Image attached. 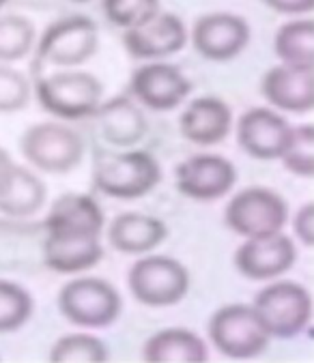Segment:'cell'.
I'll list each match as a JSON object with an SVG mask.
<instances>
[{"mask_svg":"<svg viewBox=\"0 0 314 363\" xmlns=\"http://www.w3.org/2000/svg\"><path fill=\"white\" fill-rule=\"evenodd\" d=\"M16 168H18V164L9 157V153L5 149H0V196L9 189L13 174H16Z\"/></svg>","mask_w":314,"mask_h":363,"instance_id":"d6a6232c","label":"cell"},{"mask_svg":"<svg viewBox=\"0 0 314 363\" xmlns=\"http://www.w3.org/2000/svg\"><path fill=\"white\" fill-rule=\"evenodd\" d=\"M108 357H110V350L106 348V344L91 333L65 335L50 350V361H60V363H71V361L102 363Z\"/></svg>","mask_w":314,"mask_h":363,"instance_id":"d4e9b609","label":"cell"},{"mask_svg":"<svg viewBox=\"0 0 314 363\" xmlns=\"http://www.w3.org/2000/svg\"><path fill=\"white\" fill-rule=\"evenodd\" d=\"M104 256L102 237L89 235H48L43 260L56 273H82L95 267Z\"/></svg>","mask_w":314,"mask_h":363,"instance_id":"ac0fdd59","label":"cell"},{"mask_svg":"<svg viewBox=\"0 0 314 363\" xmlns=\"http://www.w3.org/2000/svg\"><path fill=\"white\" fill-rule=\"evenodd\" d=\"M24 157L43 172L65 174L82 160L85 144L73 129L60 123H39L20 140Z\"/></svg>","mask_w":314,"mask_h":363,"instance_id":"ba28073f","label":"cell"},{"mask_svg":"<svg viewBox=\"0 0 314 363\" xmlns=\"http://www.w3.org/2000/svg\"><path fill=\"white\" fill-rule=\"evenodd\" d=\"M263 3L269 9L286 16H308L314 9V0H263Z\"/></svg>","mask_w":314,"mask_h":363,"instance_id":"1f68e13d","label":"cell"},{"mask_svg":"<svg viewBox=\"0 0 314 363\" xmlns=\"http://www.w3.org/2000/svg\"><path fill=\"white\" fill-rule=\"evenodd\" d=\"M162 179L157 160L146 151H127L104 155L95 164L93 183L95 187L121 200H134L146 196Z\"/></svg>","mask_w":314,"mask_h":363,"instance_id":"3957f363","label":"cell"},{"mask_svg":"<svg viewBox=\"0 0 314 363\" xmlns=\"http://www.w3.org/2000/svg\"><path fill=\"white\" fill-rule=\"evenodd\" d=\"M35 26L22 16L0 18V62H11L24 58L35 43Z\"/></svg>","mask_w":314,"mask_h":363,"instance_id":"484cf974","label":"cell"},{"mask_svg":"<svg viewBox=\"0 0 314 363\" xmlns=\"http://www.w3.org/2000/svg\"><path fill=\"white\" fill-rule=\"evenodd\" d=\"M209 340L228 359H254L267 350L269 333L252 306L230 303L211 316Z\"/></svg>","mask_w":314,"mask_h":363,"instance_id":"5b68a950","label":"cell"},{"mask_svg":"<svg viewBox=\"0 0 314 363\" xmlns=\"http://www.w3.org/2000/svg\"><path fill=\"white\" fill-rule=\"evenodd\" d=\"M119 290L99 277H75L63 286L58 295V308L63 316L75 325L87 329L110 327L121 314Z\"/></svg>","mask_w":314,"mask_h":363,"instance_id":"7a4b0ae2","label":"cell"},{"mask_svg":"<svg viewBox=\"0 0 314 363\" xmlns=\"http://www.w3.org/2000/svg\"><path fill=\"white\" fill-rule=\"evenodd\" d=\"M280 160L297 177L314 174V127L312 125L291 127V135Z\"/></svg>","mask_w":314,"mask_h":363,"instance_id":"83f0119b","label":"cell"},{"mask_svg":"<svg viewBox=\"0 0 314 363\" xmlns=\"http://www.w3.org/2000/svg\"><path fill=\"white\" fill-rule=\"evenodd\" d=\"M33 314V299L13 281L0 279V333H11L26 325Z\"/></svg>","mask_w":314,"mask_h":363,"instance_id":"4316f807","label":"cell"},{"mask_svg":"<svg viewBox=\"0 0 314 363\" xmlns=\"http://www.w3.org/2000/svg\"><path fill=\"white\" fill-rule=\"evenodd\" d=\"M131 93L142 106L157 112H168L192 93V82L175 65L148 62L134 71Z\"/></svg>","mask_w":314,"mask_h":363,"instance_id":"8fae6325","label":"cell"},{"mask_svg":"<svg viewBox=\"0 0 314 363\" xmlns=\"http://www.w3.org/2000/svg\"><path fill=\"white\" fill-rule=\"evenodd\" d=\"M102 9L108 22L127 30L160 13V0H104Z\"/></svg>","mask_w":314,"mask_h":363,"instance_id":"f1b7e54d","label":"cell"},{"mask_svg":"<svg viewBox=\"0 0 314 363\" xmlns=\"http://www.w3.org/2000/svg\"><path fill=\"white\" fill-rule=\"evenodd\" d=\"M5 3H7V0H0V7H3V5H5Z\"/></svg>","mask_w":314,"mask_h":363,"instance_id":"e575fe53","label":"cell"},{"mask_svg":"<svg viewBox=\"0 0 314 363\" xmlns=\"http://www.w3.org/2000/svg\"><path fill=\"white\" fill-rule=\"evenodd\" d=\"M293 228H295L297 239H299L303 245L310 247V245L314 243V206H312V202L303 204V206L297 211Z\"/></svg>","mask_w":314,"mask_h":363,"instance_id":"4dcf8cb0","label":"cell"},{"mask_svg":"<svg viewBox=\"0 0 314 363\" xmlns=\"http://www.w3.org/2000/svg\"><path fill=\"white\" fill-rule=\"evenodd\" d=\"M97 24L87 16H67L50 24L37 45V62L77 67L97 50Z\"/></svg>","mask_w":314,"mask_h":363,"instance_id":"9c48e42d","label":"cell"},{"mask_svg":"<svg viewBox=\"0 0 314 363\" xmlns=\"http://www.w3.org/2000/svg\"><path fill=\"white\" fill-rule=\"evenodd\" d=\"M104 138L117 147H131L146 133V118L142 110L127 97H114L99 104L95 110Z\"/></svg>","mask_w":314,"mask_h":363,"instance_id":"7402d4cb","label":"cell"},{"mask_svg":"<svg viewBox=\"0 0 314 363\" xmlns=\"http://www.w3.org/2000/svg\"><path fill=\"white\" fill-rule=\"evenodd\" d=\"M31 86L18 69L0 65V112H16L28 104Z\"/></svg>","mask_w":314,"mask_h":363,"instance_id":"f546056e","label":"cell"},{"mask_svg":"<svg viewBox=\"0 0 314 363\" xmlns=\"http://www.w3.org/2000/svg\"><path fill=\"white\" fill-rule=\"evenodd\" d=\"M250 41V26L232 13H209L198 18L192 30L194 50L207 60H230Z\"/></svg>","mask_w":314,"mask_h":363,"instance_id":"7c38bea8","label":"cell"},{"mask_svg":"<svg viewBox=\"0 0 314 363\" xmlns=\"http://www.w3.org/2000/svg\"><path fill=\"white\" fill-rule=\"evenodd\" d=\"M168 237L162 220L142 213H121L108 228V241L123 254H146Z\"/></svg>","mask_w":314,"mask_h":363,"instance_id":"ffe728a7","label":"cell"},{"mask_svg":"<svg viewBox=\"0 0 314 363\" xmlns=\"http://www.w3.org/2000/svg\"><path fill=\"white\" fill-rule=\"evenodd\" d=\"M297 258L295 243L282 235H267L248 239L234 254V267L250 279H274L286 273Z\"/></svg>","mask_w":314,"mask_h":363,"instance_id":"5bb4252c","label":"cell"},{"mask_svg":"<svg viewBox=\"0 0 314 363\" xmlns=\"http://www.w3.org/2000/svg\"><path fill=\"white\" fill-rule=\"evenodd\" d=\"M286 217L288 206L284 198L265 187H248L234 194L224 211L228 228L246 239L280 233Z\"/></svg>","mask_w":314,"mask_h":363,"instance_id":"52a82bcc","label":"cell"},{"mask_svg":"<svg viewBox=\"0 0 314 363\" xmlns=\"http://www.w3.org/2000/svg\"><path fill=\"white\" fill-rule=\"evenodd\" d=\"M123 43L134 58H164L185 48L188 28L173 13H155L151 20L127 28Z\"/></svg>","mask_w":314,"mask_h":363,"instance_id":"4fadbf2b","label":"cell"},{"mask_svg":"<svg viewBox=\"0 0 314 363\" xmlns=\"http://www.w3.org/2000/svg\"><path fill=\"white\" fill-rule=\"evenodd\" d=\"M274 50L282 62L288 65H314V22L293 20L278 28Z\"/></svg>","mask_w":314,"mask_h":363,"instance_id":"cb8c5ba5","label":"cell"},{"mask_svg":"<svg viewBox=\"0 0 314 363\" xmlns=\"http://www.w3.org/2000/svg\"><path fill=\"white\" fill-rule=\"evenodd\" d=\"M35 93L43 110L58 118L77 121L93 116L102 104V82L87 71H58L43 76L35 84Z\"/></svg>","mask_w":314,"mask_h":363,"instance_id":"6da1fadb","label":"cell"},{"mask_svg":"<svg viewBox=\"0 0 314 363\" xmlns=\"http://www.w3.org/2000/svg\"><path fill=\"white\" fill-rule=\"evenodd\" d=\"M207 344L188 329H164L151 335L142 348L148 363H202L207 361Z\"/></svg>","mask_w":314,"mask_h":363,"instance_id":"44dd1931","label":"cell"},{"mask_svg":"<svg viewBox=\"0 0 314 363\" xmlns=\"http://www.w3.org/2000/svg\"><path fill=\"white\" fill-rule=\"evenodd\" d=\"M45 200V185L31 170L18 166L9 189L0 196V213L26 217L41 208Z\"/></svg>","mask_w":314,"mask_h":363,"instance_id":"603a6c76","label":"cell"},{"mask_svg":"<svg viewBox=\"0 0 314 363\" xmlns=\"http://www.w3.org/2000/svg\"><path fill=\"white\" fill-rule=\"evenodd\" d=\"M45 230L48 235L102 237L104 213L99 204L87 194H65L52 204L45 217Z\"/></svg>","mask_w":314,"mask_h":363,"instance_id":"e0dca14e","label":"cell"},{"mask_svg":"<svg viewBox=\"0 0 314 363\" xmlns=\"http://www.w3.org/2000/svg\"><path fill=\"white\" fill-rule=\"evenodd\" d=\"M265 99L286 112H310L314 108V65L271 67L261 86Z\"/></svg>","mask_w":314,"mask_h":363,"instance_id":"9a60e30c","label":"cell"},{"mask_svg":"<svg viewBox=\"0 0 314 363\" xmlns=\"http://www.w3.org/2000/svg\"><path fill=\"white\" fill-rule=\"evenodd\" d=\"M230 125L232 112L217 97H198L181 114V133L202 147L222 142L230 133Z\"/></svg>","mask_w":314,"mask_h":363,"instance_id":"d6986e66","label":"cell"},{"mask_svg":"<svg viewBox=\"0 0 314 363\" xmlns=\"http://www.w3.org/2000/svg\"><path fill=\"white\" fill-rule=\"evenodd\" d=\"M269 337H295L312 318V297L297 281H276L254 297L252 303Z\"/></svg>","mask_w":314,"mask_h":363,"instance_id":"277c9868","label":"cell"},{"mask_svg":"<svg viewBox=\"0 0 314 363\" xmlns=\"http://www.w3.org/2000/svg\"><path fill=\"white\" fill-rule=\"evenodd\" d=\"M288 135L286 118L267 108H252L237 123L239 147L254 160H280Z\"/></svg>","mask_w":314,"mask_h":363,"instance_id":"2e32d148","label":"cell"},{"mask_svg":"<svg viewBox=\"0 0 314 363\" xmlns=\"http://www.w3.org/2000/svg\"><path fill=\"white\" fill-rule=\"evenodd\" d=\"M73 3H89V0H73Z\"/></svg>","mask_w":314,"mask_h":363,"instance_id":"836d02e7","label":"cell"},{"mask_svg":"<svg viewBox=\"0 0 314 363\" xmlns=\"http://www.w3.org/2000/svg\"><path fill=\"white\" fill-rule=\"evenodd\" d=\"M177 189L192 200H217L237 183L232 162L220 155H192L177 166Z\"/></svg>","mask_w":314,"mask_h":363,"instance_id":"30bf717a","label":"cell"},{"mask_svg":"<svg viewBox=\"0 0 314 363\" xmlns=\"http://www.w3.org/2000/svg\"><path fill=\"white\" fill-rule=\"evenodd\" d=\"M190 288L188 269L170 256H144L129 269V290L142 306L168 308L179 303Z\"/></svg>","mask_w":314,"mask_h":363,"instance_id":"8992f818","label":"cell"}]
</instances>
